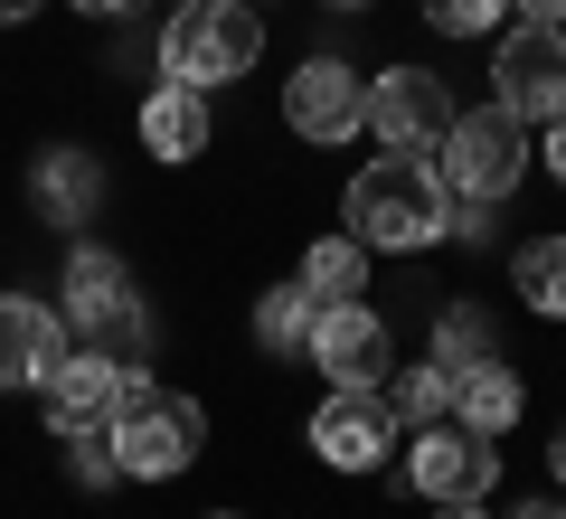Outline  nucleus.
<instances>
[{
	"instance_id": "obj_1",
	"label": "nucleus",
	"mask_w": 566,
	"mask_h": 519,
	"mask_svg": "<svg viewBox=\"0 0 566 519\" xmlns=\"http://www.w3.org/2000/svg\"><path fill=\"white\" fill-rule=\"evenodd\" d=\"M340 218H349V237H359L368 256H424V246H444L453 199H444V180H434V160L378 152L359 180H349Z\"/></svg>"
},
{
	"instance_id": "obj_2",
	"label": "nucleus",
	"mask_w": 566,
	"mask_h": 519,
	"mask_svg": "<svg viewBox=\"0 0 566 519\" xmlns=\"http://www.w3.org/2000/svg\"><path fill=\"white\" fill-rule=\"evenodd\" d=\"M57 321H66V340H95L114 360H142V350H151V302H142L133 264H123L114 246H66Z\"/></svg>"
},
{
	"instance_id": "obj_3",
	"label": "nucleus",
	"mask_w": 566,
	"mask_h": 519,
	"mask_svg": "<svg viewBox=\"0 0 566 519\" xmlns=\"http://www.w3.org/2000/svg\"><path fill=\"white\" fill-rule=\"evenodd\" d=\"M255 58H264V10L255 0H180L170 29H161V76L199 85V95L237 85Z\"/></svg>"
},
{
	"instance_id": "obj_4",
	"label": "nucleus",
	"mask_w": 566,
	"mask_h": 519,
	"mask_svg": "<svg viewBox=\"0 0 566 519\" xmlns=\"http://www.w3.org/2000/svg\"><path fill=\"white\" fill-rule=\"evenodd\" d=\"M114 463H123V481H180L189 463L208 454V406L199 397H180V387H161V378H142L133 397L114 406Z\"/></svg>"
},
{
	"instance_id": "obj_5",
	"label": "nucleus",
	"mask_w": 566,
	"mask_h": 519,
	"mask_svg": "<svg viewBox=\"0 0 566 519\" xmlns=\"http://www.w3.org/2000/svg\"><path fill=\"white\" fill-rule=\"evenodd\" d=\"M434 180H444V199H482V208H501L510 189L528 180V123H510L501 104H463L453 114V133L434 142Z\"/></svg>"
},
{
	"instance_id": "obj_6",
	"label": "nucleus",
	"mask_w": 566,
	"mask_h": 519,
	"mask_svg": "<svg viewBox=\"0 0 566 519\" xmlns=\"http://www.w3.org/2000/svg\"><path fill=\"white\" fill-rule=\"evenodd\" d=\"M491 104L510 123H557L566 114V29H538V20H510L491 39Z\"/></svg>"
},
{
	"instance_id": "obj_7",
	"label": "nucleus",
	"mask_w": 566,
	"mask_h": 519,
	"mask_svg": "<svg viewBox=\"0 0 566 519\" xmlns=\"http://www.w3.org/2000/svg\"><path fill=\"white\" fill-rule=\"evenodd\" d=\"M453 85L434 76V66H378L368 76V133H378V152H406V160H424L434 142L453 133Z\"/></svg>"
},
{
	"instance_id": "obj_8",
	"label": "nucleus",
	"mask_w": 566,
	"mask_h": 519,
	"mask_svg": "<svg viewBox=\"0 0 566 519\" xmlns=\"http://www.w3.org/2000/svg\"><path fill=\"white\" fill-rule=\"evenodd\" d=\"M283 133L331 152V142H359L368 133V76L349 58H303L283 76Z\"/></svg>"
},
{
	"instance_id": "obj_9",
	"label": "nucleus",
	"mask_w": 566,
	"mask_h": 519,
	"mask_svg": "<svg viewBox=\"0 0 566 519\" xmlns=\"http://www.w3.org/2000/svg\"><path fill=\"white\" fill-rule=\"evenodd\" d=\"M142 378H151L142 360H114V350H95V340H66L57 369L39 378V406H48V425H114V406L133 397Z\"/></svg>"
},
{
	"instance_id": "obj_10",
	"label": "nucleus",
	"mask_w": 566,
	"mask_h": 519,
	"mask_svg": "<svg viewBox=\"0 0 566 519\" xmlns=\"http://www.w3.org/2000/svg\"><path fill=\"white\" fill-rule=\"evenodd\" d=\"M406 491L416 500H491L501 491V444L491 435H463V425H424L406 444Z\"/></svg>"
},
{
	"instance_id": "obj_11",
	"label": "nucleus",
	"mask_w": 566,
	"mask_h": 519,
	"mask_svg": "<svg viewBox=\"0 0 566 519\" xmlns=\"http://www.w3.org/2000/svg\"><path fill=\"white\" fill-rule=\"evenodd\" d=\"M303 360L322 369L331 387H378L387 369H397V331H387L368 302H322V312H312Z\"/></svg>"
},
{
	"instance_id": "obj_12",
	"label": "nucleus",
	"mask_w": 566,
	"mask_h": 519,
	"mask_svg": "<svg viewBox=\"0 0 566 519\" xmlns=\"http://www.w3.org/2000/svg\"><path fill=\"white\" fill-rule=\"evenodd\" d=\"M312 454L331 463V473H378L387 454H397V416L378 406V387H331L322 406H312Z\"/></svg>"
},
{
	"instance_id": "obj_13",
	"label": "nucleus",
	"mask_w": 566,
	"mask_h": 519,
	"mask_svg": "<svg viewBox=\"0 0 566 519\" xmlns=\"http://www.w3.org/2000/svg\"><path fill=\"white\" fill-rule=\"evenodd\" d=\"M29 208H39V227H95L104 208V160L85 152V142H48V152H29Z\"/></svg>"
},
{
	"instance_id": "obj_14",
	"label": "nucleus",
	"mask_w": 566,
	"mask_h": 519,
	"mask_svg": "<svg viewBox=\"0 0 566 519\" xmlns=\"http://www.w3.org/2000/svg\"><path fill=\"white\" fill-rule=\"evenodd\" d=\"M57 350H66V321H57V302H39V293H0V387L20 397V387H39L48 369H57Z\"/></svg>"
},
{
	"instance_id": "obj_15",
	"label": "nucleus",
	"mask_w": 566,
	"mask_h": 519,
	"mask_svg": "<svg viewBox=\"0 0 566 519\" xmlns=\"http://www.w3.org/2000/svg\"><path fill=\"white\" fill-rule=\"evenodd\" d=\"M142 152H151V160H161V170H180V160H199L208 152V142H218V114H208V95H199V85H151V95H142Z\"/></svg>"
},
{
	"instance_id": "obj_16",
	"label": "nucleus",
	"mask_w": 566,
	"mask_h": 519,
	"mask_svg": "<svg viewBox=\"0 0 566 519\" xmlns=\"http://www.w3.org/2000/svg\"><path fill=\"white\" fill-rule=\"evenodd\" d=\"M520 416H528V378H520L510 360H472V369H453V425H463V435L510 444V435H520Z\"/></svg>"
},
{
	"instance_id": "obj_17",
	"label": "nucleus",
	"mask_w": 566,
	"mask_h": 519,
	"mask_svg": "<svg viewBox=\"0 0 566 519\" xmlns=\"http://www.w3.org/2000/svg\"><path fill=\"white\" fill-rule=\"evenodd\" d=\"M293 283L312 302H368V246L359 237H312L303 264H293Z\"/></svg>"
},
{
	"instance_id": "obj_18",
	"label": "nucleus",
	"mask_w": 566,
	"mask_h": 519,
	"mask_svg": "<svg viewBox=\"0 0 566 519\" xmlns=\"http://www.w3.org/2000/svg\"><path fill=\"white\" fill-rule=\"evenodd\" d=\"M378 406L406 425V435H424V425H444V416H453V369H434V360L387 369V378H378Z\"/></svg>"
},
{
	"instance_id": "obj_19",
	"label": "nucleus",
	"mask_w": 566,
	"mask_h": 519,
	"mask_svg": "<svg viewBox=\"0 0 566 519\" xmlns=\"http://www.w3.org/2000/svg\"><path fill=\"white\" fill-rule=\"evenodd\" d=\"M510 293H520V312L566 321V237H528V246H510Z\"/></svg>"
},
{
	"instance_id": "obj_20",
	"label": "nucleus",
	"mask_w": 566,
	"mask_h": 519,
	"mask_svg": "<svg viewBox=\"0 0 566 519\" xmlns=\"http://www.w3.org/2000/svg\"><path fill=\"white\" fill-rule=\"evenodd\" d=\"M472 360H501V321L472 293H444L434 302V369H472Z\"/></svg>"
},
{
	"instance_id": "obj_21",
	"label": "nucleus",
	"mask_w": 566,
	"mask_h": 519,
	"mask_svg": "<svg viewBox=\"0 0 566 519\" xmlns=\"http://www.w3.org/2000/svg\"><path fill=\"white\" fill-rule=\"evenodd\" d=\"M312 312H322V302H312L303 283H264V293H255V312H245V321H255V350H264V360H303Z\"/></svg>"
},
{
	"instance_id": "obj_22",
	"label": "nucleus",
	"mask_w": 566,
	"mask_h": 519,
	"mask_svg": "<svg viewBox=\"0 0 566 519\" xmlns=\"http://www.w3.org/2000/svg\"><path fill=\"white\" fill-rule=\"evenodd\" d=\"M57 444H66V481L76 491H123V463H114L104 425H57Z\"/></svg>"
},
{
	"instance_id": "obj_23",
	"label": "nucleus",
	"mask_w": 566,
	"mask_h": 519,
	"mask_svg": "<svg viewBox=\"0 0 566 519\" xmlns=\"http://www.w3.org/2000/svg\"><path fill=\"white\" fill-rule=\"evenodd\" d=\"M434 39H501L510 29V0H416Z\"/></svg>"
},
{
	"instance_id": "obj_24",
	"label": "nucleus",
	"mask_w": 566,
	"mask_h": 519,
	"mask_svg": "<svg viewBox=\"0 0 566 519\" xmlns=\"http://www.w3.org/2000/svg\"><path fill=\"white\" fill-rule=\"evenodd\" d=\"M528 160H547V180L566 189V114H557V123H538V152H528Z\"/></svg>"
},
{
	"instance_id": "obj_25",
	"label": "nucleus",
	"mask_w": 566,
	"mask_h": 519,
	"mask_svg": "<svg viewBox=\"0 0 566 519\" xmlns=\"http://www.w3.org/2000/svg\"><path fill=\"white\" fill-rule=\"evenodd\" d=\"M510 20H538V29H566V0H510Z\"/></svg>"
},
{
	"instance_id": "obj_26",
	"label": "nucleus",
	"mask_w": 566,
	"mask_h": 519,
	"mask_svg": "<svg viewBox=\"0 0 566 519\" xmlns=\"http://www.w3.org/2000/svg\"><path fill=\"white\" fill-rule=\"evenodd\" d=\"M424 519H501L491 500H424Z\"/></svg>"
},
{
	"instance_id": "obj_27",
	"label": "nucleus",
	"mask_w": 566,
	"mask_h": 519,
	"mask_svg": "<svg viewBox=\"0 0 566 519\" xmlns=\"http://www.w3.org/2000/svg\"><path fill=\"white\" fill-rule=\"evenodd\" d=\"M501 519H566V500H547V491H528V500H510Z\"/></svg>"
},
{
	"instance_id": "obj_28",
	"label": "nucleus",
	"mask_w": 566,
	"mask_h": 519,
	"mask_svg": "<svg viewBox=\"0 0 566 519\" xmlns=\"http://www.w3.org/2000/svg\"><path fill=\"white\" fill-rule=\"evenodd\" d=\"M547 481H557V491H566V416L547 425Z\"/></svg>"
},
{
	"instance_id": "obj_29",
	"label": "nucleus",
	"mask_w": 566,
	"mask_h": 519,
	"mask_svg": "<svg viewBox=\"0 0 566 519\" xmlns=\"http://www.w3.org/2000/svg\"><path fill=\"white\" fill-rule=\"evenodd\" d=\"M76 10H85V20H133L142 0H76Z\"/></svg>"
},
{
	"instance_id": "obj_30",
	"label": "nucleus",
	"mask_w": 566,
	"mask_h": 519,
	"mask_svg": "<svg viewBox=\"0 0 566 519\" xmlns=\"http://www.w3.org/2000/svg\"><path fill=\"white\" fill-rule=\"evenodd\" d=\"M20 20H39V0H0V29H20Z\"/></svg>"
},
{
	"instance_id": "obj_31",
	"label": "nucleus",
	"mask_w": 566,
	"mask_h": 519,
	"mask_svg": "<svg viewBox=\"0 0 566 519\" xmlns=\"http://www.w3.org/2000/svg\"><path fill=\"white\" fill-rule=\"evenodd\" d=\"M322 10H368V0H322Z\"/></svg>"
},
{
	"instance_id": "obj_32",
	"label": "nucleus",
	"mask_w": 566,
	"mask_h": 519,
	"mask_svg": "<svg viewBox=\"0 0 566 519\" xmlns=\"http://www.w3.org/2000/svg\"><path fill=\"white\" fill-rule=\"evenodd\" d=\"M208 519H237V510H208Z\"/></svg>"
}]
</instances>
